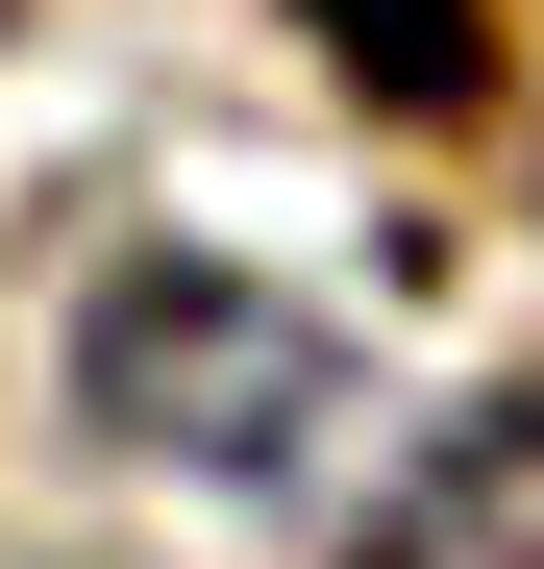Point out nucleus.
<instances>
[{
  "mask_svg": "<svg viewBox=\"0 0 544 569\" xmlns=\"http://www.w3.org/2000/svg\"><path fill=\"white\" fill-rule=\"evenodd\" d=\"M298 26L372 74L396 124H471V100H495V0H298Z\"/></svg>",
  "mask_w": 544,
  "mask_h": 569,
  "instance_id": "obj_3",
  "label": "nucleus"
},
{
  "mask_svg": "<svg viewBox=\"0 0 544 569\" xmlns=\"http://www.w3.org/2000/svg\"><path fill=\"white\" fill-rule=\"evenodd\" d=\"M74 397H100V446H149V470L322 496L346 421H372V347L322 298H272V272H223V248H124L100 298H74Z\"/></svg>",
  "mask_w": 544,
  "mask_h": 569,
  "instance_id": "obj_1",
  "label": "nucleus"
},
{
  "mask_svg": "<svg viewBox=\"0 0 544 569\" xmlns=\"http://www.w3.org/2000/svg\"><path fill=\"white\" fill-rule=\"evenodd\" d=\"M372 569H544V421H445L421 520H396Z\"/></svg>",
  "mask_w": 544,
  "mask_h": 569,
  "instance_id": "obj_2",
  "label": "nucleus"
}]
</instances>
